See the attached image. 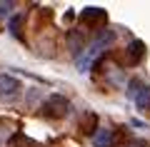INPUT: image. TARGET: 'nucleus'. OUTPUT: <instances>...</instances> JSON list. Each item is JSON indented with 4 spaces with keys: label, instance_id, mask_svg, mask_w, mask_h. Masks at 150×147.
<instances>
[{
    "label": "nucleus",
    "instance_id": "obj_1",
    "mask_svg": "<svg viewBox=\"0 0 150 147\" xmlns=\"http://www.w3.org/2000/svg\"><path fill=\"white\" fill-rule=\"evenodd\" d=\"M40 112H43L48 120H63V117L70 112V100L63 97V95H50L48 100L43 102Z\"/></svg>",
    "mask_w": 150,
    "mask_h": 147
},
{
    "label": "nucleus",
    "instance_id": "obj_7",
    "mask_svg": "<svg viewBox=\"0 0 150 147\" xmlns=\"http://www.w3.org/2000/svg\"><path fill=\"white\" fill-rule=\"evenodd\" d=\"M95 147H110V142H112V132L110 130H98L95 132Z\"/></svg>",
    "mask_w": 150,
    "mask_h": 147
},
{
    "label": "nucleus",
    "instance_id": "obj_12",
    "mask_svg": "<svg viewBox=\"0 0 150 147\" xmlns=\"http://www.w3.org/2000/svg\"><path fill=\"white\" fill-rule=\"evenodd\" d=\"M13 8H15V3H0V15H8Z\"/></svg>",
    "mask_w": 150,
    "mask_h": 147
},
{
    "label": "nucleus",
    "instance_id": "obj_5",
    "mask_svg": "<svg viewBox=\"0 0 150 147\" xmlns=\"http://www.w3.org/2000/svg\"><path fill=\"white\" fill-rule=\"evenodd\" d=\"M80 20H83V23H93V20L105 23V13H103L100 8H85V10H83V15H80Z\"/></svg>",
    "mask_w": 150,
    "mask_h": 147
},
{
    "label": "nucleus",
    "instance_id": "obj_6",
    "mask_svg": "<svg viewBox=\"0 0 150 147\" xmlns=\"http://www.w3.org/2000/svg\"><path fill=\"white\" fill-rule=\"evenodd\" d=\"M95 125H98V115L95 112H88V115L83 117V122H80V130L85 132V135H93V132H95Z\"/></svg>",
    "mask_w": 150,
    "mask_h": 147
},
{
    "label": "nucleus",
    "instance_id": "obj_10",
    "mask_svg": "<svg viewBox=\"0 0 150 147\" xmlns=\"http://www.w3.org/2000/svg\"><path fill=\"white\" fill-rule=\"evenodd\" d=\"M128 87H130V90H128V97H130V100H135V97H138V92L145 87V85L140 82V80H130V85H128Z\"/></svg>",
    "mask_w": 150,
    "mask_h": 147
},
{
    "label": "nucleus",
    "instance_id": "obj_9",
    "mask_svg": "<svg viewBox=\"0 0 150 147\" xmlns=\"http://www.w3.org/2000/svg\"><path fill=\"white\" fill-rule=\"evenodd\" d=\"M10 147H38L33 140H28L25 135H15L13 137V142H10Z\"/></svg>",
    "mask_w": 150,
    "mask_h": 147
},
{
    "label": "nucleus",
    "instance_id": "obj_3",
    "mask_svg": "<svg viewBox=\"0 0 150 147\" xmlns=\"http://www.w3.org/2000/svg\"><path fill=\"white\" fill-rule=\"evenodd\" d=\"M20 92V80L13 75H0V97H15Z\"/></svg>",
    "mask_w": 150,
    "mask_h": 147
},
{
    "label": "nucleus",
    "instance_id": "obj_4",
    "mask_svg": "<svg viewBox=\"0 0 150 147\" xmlns=\"http://www.w3.org/2000/svg\"><path fill=\"white\" fill-rule=\"evenodd\" d=\"M145 58V45L140 40H133L128 45V63H140Z\"/></svg>",
    "mask_w": 150,
    "mask_h": 147
},
{
    "label": "nucleus",
    "instance_id": "obj_14",
    "mask_svg": "<svg viewBox=\"0 0 150 147\" xmlns=\"http://www.w3.org/2000/svg\"><path fill=\"white\" fill-rule=\"evenodd\" d=\"M148 110H150V107H148Z\"/></svg>",
    "mask_w": 150,
    "mask_h": 147
},
{
    "label": "nucleus",
    "instance_id": "obj_2",
    "mask_svg": "<svg viewBox=\"0 0 150 147\" xmlns=\"http://www.w3.org/2000/svg\"><path fill=\"white\" fill-rule=\"evenodd\" d=\"M112 40H115V32H112V30H103L100 35L95 37V42L90 45V53H88V55H90V58H95V55H103V53H105V47H110V45H112Z\"/></svg>",
    "mask_w": 150,
    "mask_h": 147
},
{
    "label": "nucleus",
    "instance_id": "obj_8",
    "mask_svg": "<svg viewBox=\"0 0 150 147\" xmlns=\"http://www.w3.org/2000/svg\"><path fill=\"white\" fill-rule=\"evenodd\" d=\"M133 102L140 107V110H148V107H150V87H148V85H145V87L138 92V97H135Z\"/></svg>",
    "mask_w": 150,
    "mask_h": 147
},
{
    "label": "nucleus",
    "instance_id": "obj_13",
    "mask_svg": "<svg viewBox=\"0 0 150 147\" xmlns=\"http://www.w3.org/2000/svg\"><path fill=\"white\" fill-rule=\"evenodd\" d=\"M128 147H145V142H140V140H138V142H130Z\"/></svg>",
    "mask_w": 150,
    "mask_h": 147
},
{
    "label": "nucleus",
    "instance_id": "obj_11",
    "mask_svg": "<svg viewBox=\"0 0 150 147\" xmlns=\"http://www.w3.org/2000/svg\"><path fill=\"white\" fill-rule=\"evenodd\" d=\"M20 25H23V15H15V18H10V32H13V35H18V37H23V32H20Z\"/></svg>",
    "mask_w": 150,
    "mask_h": 147
}]
</instances>
